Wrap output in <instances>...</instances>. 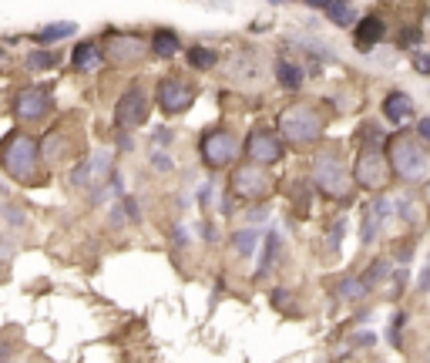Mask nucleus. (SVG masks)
<instances>
[{
    "label": "nucleus",
    "instance_id": "nucleus-2",
    "mask_svg": "<svg viewBox=\"0 0 430 363\" xmlns=\"http://www.w3.org/2000/svg\"><path fill=\"white\" fill-rule=\"evenodd\" d=\"M0 165L20 185H41L44 168H41V145L27 132H11L0 141Z\"/></svg>",
    "mask_w": 430,
    "mask_h": 363
},
{
    "label": "nucleus",
    "instance_id": "nucleus-1",
    "mask_svg": "<svg viewBox=\"0 0 430 363\" xmlns=\"http://www.w3.org/2000/svg\"><path fill=\"white\" fill-rule=\"evenodd\" d=\"M390 182V162L384 151V135L380 128L367 121L360 128V151H356V165H353V185L367 189V192H380Z\"/></svg>",
    "mask_w": 430,
    "mask_h": 363
},
{
    "label": "nucleus",
    "instance_id": "nucleus-8",
    "mask_svg": "<svg viewBox=\"0 0 430 363\" xmlns=\"http://www.w3.org/2000/svg\"><path fill=\"white\" fill-rule=\"evenodd\" d=\"M101 51H105L107 64H115V68H138L148 58V44L135 34H111Z\"/></svg>",
    "mask_w": 430,
    "mask_h": 363
},
{
    "label": "nucleus",
    "instance_id": "nucleus-7",
    "mask_svg": "<svg viewBox=\"0 0 430 363\" xmlns=\"http://www.w3.org/2000/svg\"><path fill=\"white\" fill-rule=\"evenodd\" d=\"M199 151H202V162L209 168H226L239 158V141L226 128H212V132L202 135Z\"/></svg>",
    "mask_w": 430,
    "mask_h": 363
},
{
    "label": "nucleus",
    "instance_id": "nucleus-11",
    "mask_svg": "<svg viewBox=\"0 0 430 363\" xmlns=\"http://www.w3.org/2000/svg\"><path fill=\"white\" fill-rule=\"evenodd\" d=\"M282 155H286V148H282V138H279L276 132L256 128V132L246 138V158L256 162V165H276Z\"/></svg>",
    "mask_w": 430,
    "mask_h": 363
},
{
    "label": "nucleus",
    "instance_id": "nucleus-27",
    "mask_svg": "<svg viewBox=\"0 0 430 363\" xmlns=\"http://www.w3.org/2000/svg\"><path fill=\"white\" fill-rule=\"evenodd\" d=\"M367 293L370 289L363 279H343V283H339V296H343V300H360V296H367Z\"/></svg>",
    "mask_w": 430,
    "mask_h": 363
},
{
    "label": "nucleus",
    "instance_id": "nucleus-23",
    "mask_svg": "<svg viewBox=\"0 0 430 363\" xmlns=\"http://www.w3.org/2000/svg\"><path fill=\"white\" fill-rule=\"evenodd\" d=\"M215 60H219V54H215L212 47H188V64L195 68V71H209V68H215Z\"/></svg>",
    "mask_w": 430,
    "mask_h": 363
},
{
    "label": "nucleus",
    "instance_id": "nucleus-5",
    "mask_svg": "<svg viewBox=\"0 0 430 363\" xmlns=\"http://www.w3.org/2000/svg\"><path fill=\"white\" fill-rule=\"evenodd\" d=\"M322 128H326L322 115L313 105H306V101L279 111V132H282V138L292 141V145H313V141H320Z\"/></svg>",
    "mask_w": 430,
    "mask_h": 363
},
{
    "label": "nucleus",
    "instance_id": "nucleus-15",
    "mask_svg": "<svg viewBox=\"0 0 430 363\" xmlns=\"http://www.w3.org/2000/svg\"><path fill=\"white\" fill-rule=\"evenodd\" d=\"M384 34H386V27H384V20H380V17H363V20L356 24L353 41H356L360 51H373V44H380V41H384Z\"/></svg>",
    "mask_w": 430,
    "mask_h": 363
},
{
    "label": "nucleus",
    "instance_id": "nucleus-3",
    "mask_svg": "<svg viewBox=\"0 0 430 363\" xmlns=\"http://www.w3.org/2000/svg\"><path fill=\"white\" fill-rule=\"evenodd\" d=\"M384 151H386V162H390V172L397 179L410 182V185H424L430 179V155L417 145V138L400 132L390 141H384Z\"/></svg>",
    "mask_w": 430,
    "mask_h": 363
},
{
    "label": "nucleus",
    "instance_id": "nucleus-24",
    "mask_svg": "<svg viewBox=\"0 0 430 363\" xmlns=\"http://www.w3.org/2000/svg\"><path fill=\"white\" fill-rule=\"evenodd\" d=\"M77 24H71V20H61V24H51V27H41L37 30V41L41 44H51V41H61V37H67V34H74Z\"/></svg>",
    "mask_w": 430,
    "mask_h": 363
},
{
    "label": "nucleus",
    "instance_id": "nucleus-16",
    "mask_svg": "<svg viewBox=\"0 0 430 363\" xmlns=\"http://www.w3.org/2000/svg\"><path fill=\"white\" fill-rule=\"evenodd\" d=\"M101 60H105V51H101V44H94V41H84V44L74 47V58H71V64H74V71H94Z\"/></svg>",
    "mask_w": 430,
    "mask_h": 363
},
{
    "label": "nucleus",
    "instance_id": "nucleus-34",
    "mask_svg": "<svg viewBox=\"0 0 430 363\" xmlns=\"http://www.w3.org/2000/svg\"><path fill=\"white\" fill-rule=\"evenodd\" d=\"M269 4H289V0H269Z\"/></svg>",
    "mask_w": 430,
    "mask_h": 363
},
{
    "label": "nucleus",
    "instance_id": "nucleus-10",
    "mask_svg": "<svg viewBox=\"0 0 430 363\" xmlns=\"http://www.w3.org/2000/svg\"><path fill=\"white\" fill-rule=\"evenodd\" d=\"M155 101L165 115H182L192 108L195 101V88L185 81V77H162L158 81V91H155Z\"/></svg>",
    "mask_w": 430,
    "mask_h": 363
},
{
    "label": "nucleus",
    "instance_id": "nucleus-31",
    "mask_svg": "<svg viewBox=\"0 0 430 363\" xmlns=\"http://www.w3.org/2000/svg\"><path fill=\"white\" fill-rule=\"evenodd\" d=\"M414 68H417V75H427L430 77V54H414Z\"/></svg>",
    "mask_w": 430,
    "mask_h": 363
},
{
    "label": "nucleus",
    "instance_id": "nucleus-33",
    "mask_svg": "<svg viewBox=\"0 0 430 363\" xmlns=\"http://www.w3.org/2000/svg\"><path fill=\"white\" fill-rule=\"evenodd\" d=\"M303 4H306V7H326L330 0H303Z\"/></svg>",
    "mask_w": 430,
    "mask_h": 363
},
{
    "label": "nucleus",
    "instance_id": "nucleus-19",
    "mask_svg": "<svg viewBox=\"0 0 430 363\" xmlns=\"http://www.w3.org/2000/svg\"><path fill=\"white\" fill-rule=\"evenodd\" d=\"M326 11H330V20H333L337 27H350L353 20H360V17H356V7L350 0H330Z\"/></svg>",
    "mask_w": 430,
    "mask_h": 363
},
{
    "label": "nucleus",
    "instance_id": "nucleus-26",
    "mask_svg": "<svg viewBox=\"0 0 430 363\" xmlns=\"http://www.w3.org/2000/svg\"><path fill=\"white\" fill-rule=\"evenodd\" d=\"M309 196H313V185H309V182H296V185H292V205H296L299 215L309 212Z\"/></svg>",
    "mask_w": 430,
    "mask_h": 363
},
{
    "label": "nucleus",
    "instance_id": "nucleus-12",
    "mask_svg": "<svg viewBox=\"0 0 430 363\" xmlns=\"http://www.w3.org/2000/svg\"><path fill=\"white\" fill-rule=\"evenodd\" d=\"M115 121H118V128H138L148 121V98H145V91L141 88H128L122 94V101H118V111H115Z\"/></svg>",
    "mask_w": 430,
    "mask_h": 363
},
{
    "label": "nucleus",
    "instance_id": "nucleus-21",
    "mask_svg": "<svg viewBox=\"0 0 430 363\" xmlns=\"http://www.w3.org/2000/svg\"><path fill=\"white\" fill-rule=\"evenodd\" d=\"M276 256H279V232H269L266 236V249H262V262H259V269H256V279H262L266 272L276 266Z\"/></svg>",
    "mask_w": 430,
    "mask_h": 363
},
{
    "label": "nucleus",
    "instance_id": "nucleus-29",
    "mask_svg": "<svg viewBox=\"0 0 430 363\" xmlns=\"http://www.w3.org/2000/svg\"><path fill=\"white\" fill-rule=\"evenodd\" d=\"M54 54H51V51H31V54H27V68H34V71H37V68H51V64H54Z\"/></svg>",
    "mask_w": 430,
    "mask_h": 363
},
{
    "label": "nucleus",
    "instance_id": "nucleus-6",
    "mask_svg": "<svg viewBox=\"0 0 430 363\" xmlns=\"http://www.w3.org/2000/svg\"><path fill=\"white\" fill-rule=\"evenodd\" d=\"M229 185H232V196L242 198V202H262L273 192V179H269L266 165H256V162H246V165L235 168Z\"/></svg>",
    "mask_w": 430,
    "mask_h": 363
},
{
    "label": "nucleus",
    "instance_id": "nucleus-17",
    "mask_svg": "<svg viewBox=\"0 0 430 363\" xmlns=\"http://www.w3.org/2000/svg\"><path fill=\"white\" fill-rule=\"evenodd\" d=\"M410 111H414V101H410L403 91H390V94L384 98V115L393 121V125L407 121V118H410Z\"/></svg>",
    "mask_w": 430,
    "mask_h": 363
},
{
    "label": "nucleus",
    "instance_id": "nucleus-22",
    "mask_svg": "<svg viewBox=\"0 0 430 363\" xmlns=\"http://www.w3.org/2000/svg\"><path fill=\"white\" fill-rule=\"evenodd\" d=\"M380 212L373 209V205H363V226H360V239H363V246H370V242L377 239V229H380Z\"/></svg>",
    "mask_w": 430,
    "mask_h": 363
},
{
    "label": "nucleus",
    "instance_id": "nucleus-32",
    "mask_svg": "<svg viewBox=\"0 0 430 363\" xmlns=\"http://www.w3.org/2000/svg\"><path fill=\"white\" fill-rule=\"evenodd\" d=\"M417 135H420L430 145V118H420V121H417Z\"/></svg>",
    "mask_w": 430,
    "mask_h": 363
},
{
    "label": "nucleus",
    "instance_id": "nucleus-14",
    "mask_svg": "<svg viewBox=\"0 0 430 363\" xmlns=\"http://www.w3.org/2000/svg\"><path fill=\"white\" fill-rule=\"evenodd\" d=\"M41 162H47V165H58V162H67L71 155H67V132H64V125H58V128H51L41 141Z\"/></svg>",
    "mask_w": 430,
    "mask_h": 363
},
{
    "label": "nucleus",
    "instance_id": "nucleus-30",
    "mask_svg": "<svg viewBox=\"0 0 430 363\" xmlns=\"http://www.w3.org/2000/svg\"><path fill=\"white\" fill-rule=\"evenodd\" d=\"M400 44H403V47L420 44V27H407V30H403V34H400Z\"/></svg>",
    "mask_w": 430,
    "mask_h": 363
},
{
    "label": "nucleus",
    "instance_id": "nucleus-4",
    "mask_svg": "<svg viewBox=\"0 0 430 363\" xmlns=\"http://www.w3.org/2000/svg\"><path fill=\"white\" fill-rule=\"evenodd\" d=\"M313 185L330 202H350V196H353V175L346 172V165L339 162L333 148H322L313 158Z\"/></svg>",
    "mask_w": 430,
    "mask_h": 363
},
{
    "label": "nucleus",
    "instance_id": "nucleus-20",
    "mask_svg": "<svg viewBox=\"0 0 430 363\" xmlns=\"http://www.w3.org/2000/svg\"><path fill=\"white\" fill-rule=\"evenodd\" d=\"M276 81L286 91H299L303 88V68H296L292 60H279L276 64Z\"/></svg>",
    "mask_w": 430,
    "mask_h": 363
},
{
    "label": "nucleus",
    "instance_id": "nucleus-18",
    "mask_svg": "<svg viewBox=\"0 0 430 363\" xmlns=\"http://www.w3.org/2000/svg\"><path fill=\"white\" fill-rule=\"evenodd\" d=\"M148 47H152L155 58H175L182 44H178V34H175V30L162 27V30H155V34H152V44H148Z\"/></svg>",
    "mask_w": 430,
    "mask_h": 363
},
{
    "label": "nucleus",
    "instance_id": "nucleus-13",
    "mask_svg": "<svg viewBox=\"0 0 430 363\" xmlns=\"http://www.w3.org/2000/svg\"><path fill=\"white\" fill-rule=\"evenodd\" d=\"M115 179V168H111V155L107 151H98L94 158H88L84 165L74 172V185H105V182Z\"/></svg>",
    "mask_w": 430,
    "mask_h": 363
},
{
    "label": "nucleus",
    "instance_id": "nucleus-9",
    "mask_svg": "<svg viewBox=\"0 0 430 363\" xmlns=\"http://www.w3.org/2000/svg\"><path fill=\"white\" fill-rule=\"evenodd\" d=\"M14 118L24 121V125H37L41 118L51 115V108H54V98H51V91L47 88H20L14 94Z\"/></svg>",
    "mask_w": 430,
    "mask_h": 363
},
{
    "label": "nucleus",
    "instance_id": "nucleus-28",
    "mask_svg": "<svg viewBox=\"0 0 430 363\" xmlns=\"http://www.w3.org/2000/svg\"><path fill=\"white\" fill-rule=\"evenodd\" d=\"M386 269H390V262H386V259H377V262L370 266V272H367V276H360V279H363V283H367V289H370V286H373V283H380V279H384V276H386Z\"/></svg>",
    "mask_w": 430,
    "mask_h": 363
},
{
    "label": "nucleus",
    "instance_id": "nucleus-35",
    "mask_svg": "<svg viewBox=\"0 0 430 363\" xmlns=\"http://www.w3.org/2000/svg\"><path fill=\"white\" fill-rule=\"evenodd\" d=\"M0 58H4V51H0Z\"/></svg>",
    "mask_w": 430,
    "mask_h": 363
},
{
    "label": "nucleus",
    "instance_id": "nucleus-25",
    "mask_svg": "<svg viewBox=\"0 0 430 363\" xmlns=\"http://www.w3.org/2000/svg\"><path fill=\"white\" fill-rule=\"evenodd\" d=\"M232 246H235V253H239V256H252V253H256V246H259V232L242 229V232H235V236H232Z\"/></svg>",
    "mask_w": 430,
    "mask_h": 363
}]
</instances>
